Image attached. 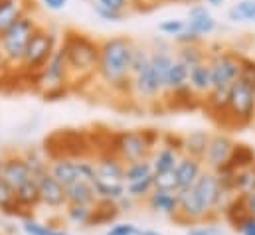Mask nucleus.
<instances>
[{
  "label": "nucleus",
  "instance_id": "f257e3e1",
  "mask_svg": "<svg viewBox=\"0 0 255 235\" xmlns=\"http://www.w3.org/2000/svg\"><path fill=\"white\" fill-rule=\"evenodd\" d=\"M60 50L64 52L65 63L69 69V87L77 79L87 81L95 75L99 61V40H95L93 36L81 30L65 28L64 38L60 42Z\"/></svg>",
  "mask_w": 255,
  "mask_h": 235
},
{
  "label": "nucleus",
  "instance_id": "f03ea898",
  "mask_svg": "<svg viewBox=\"0 0 255 235\" xmlns=\"http://www.w3.org/2000/svg\"><path fill=\"white\" fill-rule=\"evenodd\" d=\"M134 46L136 42L128 36H111L99 40V61L95 75L105 85H109V89L119 81H125L130 77Z\"/></svg>",
  "mask_w": 255,
  "mask_h": 235
},
{
  "label": "nucleus",
  "instance_id": "7ed1b4c3",
  "mask_svg": "<svg viewBox=\"0 0 255 235\" xmlns=\"http://www.w3.org/2000/svg\"><path fill=\"white\" fill-rule=\"evenodd\" d=\"M44 156L48 162L69 158V160H89L93 148L89 142V132L79 128H60L44 138Z\"/></svg>",
  "mask_w": 255,
  "mask_h": 235
},
{
  "label": "nucleus",
  "instance_id": "20e7f679",
  "mask_svg": "<svg viewBox=\"0 0 255 235\" xmlns=\"http://www.w3.org/2000/svg\"><path fill=\"white\" fill-rule=\"evenodd\" d=\"M38 28V20L34 14H24L20 16L10 28H6L0 34V50H2V58L8 69L20 67L26 46L34 34V30Z\"/></svg>",
  "mask_w": 255,
  "mask_h": 235
},
{
  "label": "nucleus",
  "instance_id": "39448f33",
  "mask_svg": "<svg viewBox=\"0 0 255 235\" xmlns=\"http://www.w3.org/2000/svg\"><path fill=\"white\" fill-rule=\"evenodd\" d=\"M58 46H60L58 34L54 30H50L48 26L38 24V28L34 30V34H32V38H30V42L26 46L20 69L26 71V73L38 75L44 69V65L50 61V58L54 56Z\"/></svg>",
  "mask_w": 255,
  "mask_h": 235
},
{
  "label": "nucleus",
  "instance_id": "423d86ee",
  "mask_svg": "<svg viewBox=\"0 0 255 235\" xmlns=\"http://www.w3.org/2000/svg\"><path fill=\"white\" fill-rule=\"evenodd\" d=\"M230 128H246L255 122V87L244 79H236L228 91Z\"/></svg>",
  "mask_w": 255,
  "mask_h": 235
},
{
  "label": "nucleus",
  "instance_id": "0eeeda50",
  "mask_svg": "<svg viewBox=\"0 0 255 235\" xmlns=\"http://www.w3.org/2000/svg\"><path fill=\"white\" fill-rule=\"evenodd\" d=\"M192 190H194V194L198 196L202 208L208 214V224H216L222 218V208L228 202L226 198H230L222 190V184H220V180L216 176V172L204 168L200 178L194 182Z\"/></svg>",
  "mask_w": 255,
  "mask_h": 235
},
{
  "label": "nucleus",
  "instance_id": "6e6552de",
  "mask_svg": "<svg viewBox=\"0 0 255 235\" xmlns=\"http://www.w3.org/2000/svg\"><path fill=\"white\" fill-rule=\"evenodd\" d=\"M113 154H117L125 164H128V162L150 158L152 156V150L144 142L140 128H132V130H117L115 132V138H113Z\"/></svg>",
  "mask_w": 255,
  "mask_h": 235
},
{
  "label": "nucleus",
  "instance_id": "1a4fd4ad",
  "mask_svg": "<svg viewBox=\"0 0 255 235\" xmlns=\"http://www.w3.org/2000/svg\"><path fill=\"white\" fill-rule=\"evenodd\" d=\"M240 58L242 54L234 50H222L214 56H208L216 89H230V85L240 79Z\"/></svg>",
  "mask_w": 255,
  "mask_h": 235
},
{
  "label": "nucleus",
  "instance_id": "9d476101",
  "mask_svg": "<svg viewBox=\"0 0 255 235\" xmlns=\"http://www.w3.org/2000/svg\"><path fill=\"white\" fill-rule=\"evenodd\" d=\"M176 212L172 214V222L180 228H190L198 224H208V214L202 208L198 196L194 194L192 188L186 190H178L176 192Z\"/></svg>",
  "mask_w": 255,
  "mask_h": 235
},
{
  "label": "nucleus",
  "instance_id": "9b49d317",
  "mask_svg": "<svg viewBox=\"0 0 255 235\" xmlns=\"http://www.w3.org/2000/svg\"><path fill=\"white\" fill-rule=\"evenodd\" d=\"M0 176L2 180L12 188L18 190L22 184H26L28 180H32V172L28 168V162L24 158L22 152H4L0 158Z\"/></svg>",
  "mask_w": 255,
  "mask_h": 235
},
{
  "label": "nucleus",
  "instance_id": "f8f14e48",
  "mask_svg": "<svg viewBox=\"0 0 255 235\" xmlns=\"http://www.w3.org/2000/svg\"><path fill=\"white\" fill-rule=\"evenodd\" d=\"M234 144H236V140H234L226 130L214 132V134L210 136L206 154H204V158H202L204 168L216 170V168H220L222 164H226L228 158H230V154H232V150H234Z\"/></svg>",
  "mask_w": 255,
  "mask_h": 235
},
{
  "label": "nucleus",
  "instance_id": "ddd939ff",
  "mask_svg": "<svg viewBox=\"0 0 255 235\" xmlns=\"http://www.w3.org/2000/svg\"><path fill=\"white\" fill-rule=\"evenodd\" d=\"M38 184V194H40V206H46L50 210H64L67 206L65 200V186H62L56 178L50 174V170L38 174L34 178Z\"/></svg>",
  "mask_w": 255,
  "mask_h": 235
},
{
  "label": "nucleus",
  "instance_id": "4468645a",
  "mask_svg": "<svg viewBox=\"0 0 255 235\" xmlns=\"http://www.w3.org/2000/svg\"><path fill=\"white\" fill-rule=\"evenodd\" d=\"M38 79H40V91L46 87L69 85V69H67L64 52L60 50V46L54 52V56L50 58V61L44 65V69L38 73Z\"/></svg>",
  "mask_w": 255,
  "mask_h": 235
},
{
  "label": "nucleus",
  "instance_id": "2eb2a0df",
  "mask_svg": "<svg viewBox=\"0 0 255 235\" xmlns=\"http://www.w3.org/2000/svg\"><path fill=\"white\" fill-rule=\"evenodd\" d=\"M222 218L228 222V226L234 232H240V228L254 218L252 212H250V206H248V198L244 194L230 196L228 202L222 208Z\"/></svg>",
  "mask_w": 255,
  "mask_h": 235
},
{
  "label": "nucleus",
  "instance_id": "dca6fc26",
  "mask_svg": "<svg viewBox=\"0 0 255 235\" xmlns=\"http://www.w3.org/2000/svg\"><path fill=\"white\" fill-rule=\"evenodd\" d=\"M186 22V30L204 38V36H210L216 28H218V22L216 18L210 14V8L206 4H190L188 8V20Z\"/></svg>",
  "mask_w": 255,
  "mask_h": 235
},
{
  "label": "nucleus",
  "instance_id": "f3484780",
  "mask_svg": "<svg viewBox=\"0 0 255 235\" xmlns=\"http://www.w3.org/2000/svg\"><path fill=\"white\" fill-rule=\"evenodd\" d=\"M255 162V150L246 144V142H236L234 144V150L228 158L226 164H222L220 168H216V176H226V174H236V172H242L246 168H250Z\"/></svg>",
  "mask_w": 255,
  "mask_h": 235
},
{
  "label": "nucleus",
  "instance_id": "a211bd4d",
  "mask_svg": "<svg viewBox=\"0 0 255 235\" xmlns=\"http://www.w3.org/2000/svg\"><path fill=\"white\" fill-rule=\"evenodd\" d=\"M95 174L103 182H123L125 184V162L117 154H101L95 158Z\"/></svg>",
  "mask_w": 255,
  "mask_h": 235
},
{
  "label": "nucleus",
  "instance_id": "6ab92c4d",
  "mask_svg": "<svg viewBox=\"0 0 255 235\" xmlns=\"http://www.w3.org/2000/svg\"><path fill=\"white\" fill-rule=\"evenodd\" d=\"M119 216H121L119 202H113V200H101V198H97V202L91 206V214H89L87 228L109 226V224L117 222V218H119Z\"/></svg>",
  "mask_w": 255,
  "mask_h": 235
},
{
  "label": "nucleus",
  "instance_id": "aec40b11",
  "mask_svg": "<svg viewBox=\"0 0 255 235\" xmlns=\"http://www.w3.org/2000/svg\"><path fill=\"white\" fill-rule=\"evenodd\" d=\"M36 6V0H0V34L10 28L20 16L24 14H34V8Z\"/></svg>",
  "mask_w": 255,
  "mask_h": 235
},
{
  "label": "nucleus",
  "instance_id": "412c9836",
  "mask_svg": "<svg viewBox=\"0 0 255 235\" xmlns=\"http://www.w3.org/2000/svg\"><path fill=\"white\" fill-rule=\"evenodd\" d=\"M48 170L62 186H69L77 180H83L81 178V160H69V158L52 160V162H48Z\"/></svg>",
  "mask_w": 255,
  "mask_h": 235
},
{
  "label": "nucleus",
  "instance_id": "4be33fe9",
  "mask_svg": "<svg viewBox=\"0 0 255 235\" xmlns=\"http://www.w3.org/2000/svg\"><path fill=\"white\" fill-rule=\"evenodd\" d=\"M204 170V162L194 158V156H188V154H182L174 172H176V178H178V186L180 190H186V188H192L194 182L200 178Z\"/></svg>",
  "mask_w": 255,
  "mask_h": 235
},
{
  "label": "nucleus",
  "instance_id": "5701e85b",
  "mask_svg": "<svg viewBox=\"0 0 255 235\" xmlns=\"http://www.w3.org/2000/svg\"><path fill=\"white\" fill-rule=\"evenodd\" d=\"M132 91H134V95H138V97H142L146 101H152L162 93L160 85L156 83V79H154V75L150 71V65L146 69H142L140 73L132 75Z\"/></svg>",
  "mask_w": 255,
  "mask_h": 235
},
{
  "label": "nucleus",
  "instance_id": "b1692460",
  "mask_svg": "<svg viewBox=\"0 0 255 235\" xmlns=\"http://www.w3.org/2000/svg\"><path fill=\"white\" fill-rule=\"evenodd\" d=\"M174 61V54L168 48H154L150 50V71L156 79V83L160 85V89L164 91V83H166V75L168 69Z\"/></svg>",
  "mask_w": 255,
  "mask_h": 235
},
{
  "label": "nucleus",
  "instance_id": "393cba45",
  "mask_svg": "<svg viewBox=\"0 0 255 235\" xmlns=\"http://www.w3.org/2000/svg\"><path fill=\"white\" fill-rule=\"evenodd\" d=\"M65 200L67 204H79V206H93L97 202V194L91 182L77 180L69 186H65Z\"/></svg>",
  "mask_w": 255,
  "mask_h": 235
},
{
  "label": "nucleus",
  "instance_id": "a878e982",
  "mask_svg": "<svg viewBox=\"0 0 255 235\" xmlns=\"http://www.w3.org/2000/svg\"><path fill=\"white\" fill-rule=\"evenodd\" d=\"M188 85L198 93V95H208L214 89V79H212V67L208 61L198 63L190 67L188 73Z\"/></svg>",
  "mask_w": 255,
  "mask_h": 235
},
{
  "label": "nucleus",
  "instance_id": "bb28decb",
  "mask_svg": "<svg viewBox=\"0 0 255 235\" xmlns=\"http://www.w3.org/2000/svg\"><path fill=\"white\" fill-rule=\"evenodd\" d=\"M14 198H16V204L34 218V210L40 206V194H38V184L36 180H28L26 184H22L18 190H14Z\"/></svg>",
  "mask_w": 255,
  "mask_h": 235
},
{
  "label": "nucleus",
  "instance_id": "cd10ccee",
  "mask_svg": "<svg viewBox=\"0 0 255 235\" xmlns=\"http://www.w3.org/2000/svg\"><path fill=\"white\" fill-rule=\"evenodd\" d=\"M176 194L174 192H160V190H152L144 204L146 208H150L152 212H160V214H166L168 218H172V214L176 212Z\"/></svg>",
  "mask_w": 255,
  "mask_h": 235
},
{
  "label": "nucleus",
  "instance_id": "c85d7f7f",
  "mask_svg": "<svg viewBox=\"0 0 255 235\" xmlns=\"http://www.w3.org/2000/svg\"><path fill=\"white\" fill-rule=\"evenodd\" d=\"M182 154H178L176 150L168 148V146H158L152 156H150V164H152V174H160V172H168V170H174L178 160H180Z\"/></svg>",
  "mask_w": 255,
  "mask_h": 235
},
{
  "label": "nucleus",
  "instance_id": "c756f323",
  "mask_svg": "<svg viewBox=\"0 0 255 235\" xmlns=\"http://www.w3.org/2000/svg\"><path fill=\"white\" fill-rule=\"evenodd\" d=\"M168 93H170V99H164V101L170 103L172 109H198L202 105V99L198 97V93L188 83L174 91H168Z\"/></svg>",
  "mask_w": 255,
  "mask_h": 235
},
{
  "label": "nucleus",
  "instance_id": "7c9ffc66",
  "mask_svg": "<svg viewBox=\"0 0 255 235\" xmlns=\"http://www.w3.org/2000/svg\"><path fill=\"white\" fill-rule=\"evenodd\" d=\"M210 136H212V134H210L208 130H202V128L188 132V134L184 136V154H188V156H194V158L202 160V158H204V154H206V148H208Z\"/></svg>",
  "mask_w": 255,
  "mask_h": 235
},
{
  "label": "nucleus",
  "instance_id": "2f4dec72",
  "mask_svg": "<svg viewBox=\"0 0 255 235\" xmlns=\"http://www.w3.org/2000/svg\"><path fill=\"white\" fill-rule=\"evenodd\" d=\"M180 63H184L188 69L198 65V63H204L208 61V52L202 44H194V46H180L176 50V58Z\"/></svg>",
  "mask_w": 255,
  "mask_h": 235
},
{
  "label": "nucleus",
  "instance_id": "473e14b6",
  "mask_svg": "<svg viewBox=\"0 0 255 235\" xmlns=\"http://www.w3.org/2000/svg\"><path fill=\"white\" fill-rule=\"evenodd\" d=\"M93 188H95L97 198H101V200L119 202L121 198L127 196V190H125V184H123V182H103V180H97V178H95Z\"/></svg>",
  "mask_w": 255,
  "mask_h": 235
},
{
  "label": "nucleus",
  "instance_id": "72a5a7b5",
  "mask_svg": "<svg viewBox=\"0 0 255 235\" xmlns=\"http://www.w3.org/2000/svg\"><path fill=\"white\" fill-rule=\"evenodd\" d=\"M188 73H190V69L184 63H180L178 59H174L172 65H170V69H168V75H166L164 91H174V89L186 85L188 83Z\"/></svg>",
  "mask_w": 255,
  "mask_h": 235
},
{
  "label": "nucleus",
  "instance_id": "f704fd0d",
  "mask_svg": "<svg viewBox=\"0 0 255 235\" xmlns=\"http://www.w3.org/2000/svg\"><path fill=\"white\" fill-rule=\"evenodd\" d=\"M230 22H255V0H240L228 10Z\"/></svg>",
  "mask_w": 255,
  "mask_h": 235
},
{
  "label": "nucleus",
  "instance_id": "c9c22d12",
  "mask_svg": "<svg viewBox=\"0 0 255 235\" xmlns=\"http://www.w3.org/2000/svg\"><path fill=\"white\" fill-rule=\"evenodd\" d=\"M252 192H255V162L250 168L234 174V196L236 194L248 196Z\"/></svg>",
  "mask_w": 255,
  "mask_h": 235
},
{
  "label": "nucleus",
  "instance_id": "e433bc0d",
  "mask_svg": "<svg viewBox=\"0 0 255 235\" xmlns=\"http://www.w3.org/2000/svg\"><path fill=\"white\" fill-rule=\"evenodd\" d=\"M125 190H127V196L130 200H146V196L154 190V180L152 176L140 178V180H134V182H127L125 184Z\"/></svg>",
  "mask_w": 255,
  "mask_h": 235
},
{
  "label": "nucleus",
  "instance_id": "4c0bfd02",
  "mask_svg": "<svg viewBox=\"0 0 255 235\" xmlns=\"http://www.w3.org/2000/svg\"><path fill=\"white\" fill-rule=\"evenodd\" d=\"M146 176H152L150 158L125 164V184H127V182H134V180H140V178H146Z\"/></svg>",
  "mask_w": 255,
  "mask_h": 235
},
{
  "label": "nucleus",
  "instance_id": "58836bf2",
  "mask_svg": "<svg viewBox=\"0 0 255 235\" xmlns=\"http://www.w3.org/2000/svg\"><path fill=\"white\" fill-rule=\"evenodd\" d=\"M22 230L26 232V235H73L69 232H65V230H58V228H52L48 224L36 222L34 218L22 222Z\"/></svg>",
  "mask_w": 255,
  "mask_h": 235
},
{
  "label": "nucleus",
  "instance_id": "ea45409f",
  "mask_svg": "<svg viewBox=\"0 0 255 235\" xmlns=\"http://www.w3.org/2000/svg\"><path fill=\"white\" fill-rule=\"evenodd\" d=\"M65 218L71 222V224H77V226H83L87 228V222H89V214H91V206H79V204H67L64 208Z\"/></svg>",
  "mask_w": 255,
  "mask_h": 235
},
{
  "label": "nucleus",
  "instance_id": "a19ab883",
  "mask_svg": "<svg viewBox=\"0 0 255 235\" xmlns=\"http://www.w3.org/2000/svg\"><path fill=\"white\" fill-rule=\"evenodd\" d=\"M150 65V48L136 44L134 52H132V63H130V77L140 73L142 69H146Z\"/></svg>",
  "mask_w": 255,
  "mask_h": 235
},
{
  "label": "nucleus",
  "instance_id": "79ce46f5",
  "mask_svg": "<svg viewBox=\"0 0 255 235\" xmlns=\"http://www.w3.org/2000/svg\"><path fill=\"white\" fill-rule=\"evenodd\" d=\"M154 180V190H160V192H178L180 186H178V178L174 170H168V172H160V174H152Z\"/></svg>",
  "mask_w": 255,
  "mask_h": 235
},
{
  "label": "nucleus",
  "instance_id": "37998d69",
  "mask_svg": "<svg viewBox=\"0 0 255 235\" xmlns=\"http://www.w3.org/2000/svg\"><path fill=\"white\" fill-rule=\"evenodd\" d=\"M71 93V87L69 85H56V87H46L40 91L42 99L48 101V103H56V101H64L65 97Z\"/></svg>",
  "mask_w": 255,
  "mask_h": 235
},
{
  "label": "nucleus",
  "instance_id": "c03bdc74",
  "mask_svg": "<svg viewBox=\"0 0 255 235\" xmlns=\"http://www.w3.org/2000/svg\"><path fill=\"white\" fill-rule=\"evenodd\" d=\"M240 79L248 81L250 85L255 87V58L242 54V58H240Z\"/></svg>",
  "mask_w": 255,
  "mask_h": 235
},
{
  "label": "nucleus",
  "instance_id": "a18cd8bd",
  "mask_svg": "<svg viewBox=\"0 0 255 235\" xmlns=\"http://www.w3.org/2000/svg\"><path fill=\"white\" fill-rule=\"evenodd\" d=\"M186 28V22L180 20V18H168V20H162L158 24V32L164 34V36H178L182 30Z\"/></svg>",
  "mask_w": 255,
  "mask_h": 235
},
{
  "label": "nucleus",
  "instance_id": "49530a36",
  "mask_svg": "<svg viewBox=\"0 0 255 235\" xmlns=\"http://www.w3.org/2000/svg\"><path fill=\"white\" fill-rule=\"evenodd\" d=\"M93 12L95 16H99L103 22H123L125 20V14L127 12H119V10H111V8H105L97 2H93Z\"/></svg>",
  "mask_w": 255,
  "mask_h": 235
},
{
  "label": "nucleus",
  "instance_id": "de8ad7c7",
  "mask_svg": "<svg viewBox=\"0 0 255 235\" xmlns=\"http://www.w3.org/2000/svg\"><path fill=\"white\" fill-rule=\"evenodd\" d=\"M140 132H142V138L152 152L156 150L158 144H162V132L158 128H140Z\"/></svg>",
  "mask_w": 255,
  "mask_h": 235
},
{
  "label": "nucleus",
  "instance_id": "09e8293b",
  "mask_svg": "<svg viewBox=\"0 0 255 235\" xmlns=\"http://www.w3.org/2000/svg\"><path fill=\"white\" fill-rule=\"evenodd\" d=\"M186 235H222V230L216 224H198L188 228Z\"/></svg>",
  "mask_w": 255,
  "mask_h": 235
},
{
  "label": "nucleus",
  "instance_id": "8fccbe9b",
  "mask_svg": "<svg viewBox=\"0 0 255 235\" xmlns=\"http://www.w3.org/2000/svg\"><path fill=\"white\" fill-rule=\"evenodd\" d=\"M105 235H138V228L134 224H115Z\"/></svg>",
  "mask_w": 255,
  "mask_h": 235
},
{
  "label": "nucleus",
  "instance_id": "3c124183",
  "mask_svg": "<svg viewBox=\"0 0 255 235\" xmlns=\"http://www.w3.org/2000/svg\"><path fill=\"white\" fill-rule=\"evenodd\" d=\"M202 40H204V38H200V36L192 34V32H188L186 28H184L178 36H174V42L178 44V48H180V46H194V44H202Z\"/></svg>",
  "mask_w": 255,
  "mask_h": 235
},
{
  "label": "nucleus",
  "instance_id": "603ef678",
  "mask_svg": "<svg viewBox=\"0 0 255 235\" xmlns=\"http://www.w3.org/2000/svg\"><path fill=\"white\" fill-rule=\"evenodd\" d=\"M95 2L105 8L119 10V12H127V8H130V0H95Z\"/></svg>",
  "mask_w": 255,
  "mask_h": 235
},
{
  "label": "nucleus",
  "instance_id": "864d4df0",
  "mask_svg": "<svg viewBox=\"0 0 255 235\" xmlns=\"http://www.w3.org/2000/svg\"><path fill=\"white\" fill-rule=\"evenodd\" d=\"M42 4L52 12H60L67 6V0H42Z\"/></svg>",
  "mask_w": 255,
  "mask_h": 235
},
{
  "label": "nucleus",
  "instance_id": "5fc2aeb1",
  "mask_svg": "<svg viewBox=\"0 0 255 235\" xmlns=\"http://www.w3.org/2000/svg\"><path fill=\"white\" fill-rule=\"evenodd\" d=\"M238 234L242 235H255V218H252L250 222H246L242 228H240V232Z\"/></svg>",
  "mask_w": 255,
  "mask_h": 235
},
{
  "label": "nucleus",
  "instance_id": "6e6d98bb",
  "mask_svg": "<svg viewBox=\"0 0 255 235\" xmlns=\"http://www.w3.org/2000/svg\"><path fill=\"white\" fill-rule=\"evenodd\" d=\"M246 198H248V206H250V212H252V216L255 218V192L248 194Z\"/></svg>",
  "mask_w": 255,
  "mask_h": 235
},
{
  "label": "nucleus",
  "instance_id": "4d7b16f0",
  "mask_svg": "<svg viewBox=\"0 0 255 235\" xmlns=\"http://www.w3.org/2000/svg\"><path fill=\"white\" fill-rule=\"evenodd\" d=\"M204 2H206V6H208V8H210V6H212V8H218V6L226 4V0H204Z\"/></svg>",
  "mask_w": 255,
  "mask_h": 235
},
{
  "label": "nucleus",
  "instance_id": "13d9d810",
  "mask_svg": "<svg viewBox=\"0 0 255 235\" xmlns=\"http://www.w3.org/2000/svg\"><path fill=\"white\" fill-rule=\"evenodd\" d=\"M138 235H162V234H158L154 230H138Z\"/></svg>",
  "mask_w": 255,
  "mask_h": 235
},
{
  "label": "nucleus",
  "instance_id": "bf43d9fd",
  "mask_svg": "<svg viewBox=\"0 0 255 235\" xmlns=\"http://www.w3.org/2000/svg\"><path fill=\"white\" fill-rule=\"evenodd\" d=\"M6 69V63H4V58H2V50H0V73Z\"/></svg>",
  "mask_w": 255,
  "mask_h": 235
},
{
  "label": "nucleus",
  "instance_id": "052dcab7",
  "mask_svg": "<svg viewBox=\"0 0 255 235\" xmlns=\"http://www.w3.org/2000/svg\"><path fill=\"white\" fill-rule=\"evenodd\" d=\"M178 2H186V4H198V2H204V0H178Z\"/></svg>",
  "mask_w": 255,
  "mask_h": 235
},
{
  "label": "nucleus",
  "instance_id": "680f3d73",
  "mask_svg": "<svg viewBox=\"0 0 255 235\" xmlns=\"http://www.w3.org/2000/svg\"><path fill=\"white\" fill-rule=\"evenodd\" d=\"M83 2H95V0H83Z\"/></svg>",
  "mask_w": 255,
  "mask_h": 235
}]
</instances>
